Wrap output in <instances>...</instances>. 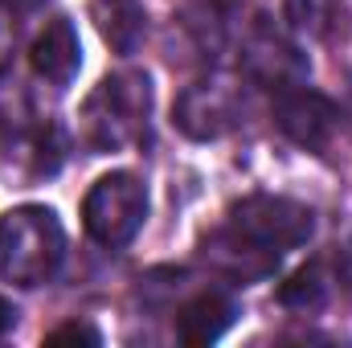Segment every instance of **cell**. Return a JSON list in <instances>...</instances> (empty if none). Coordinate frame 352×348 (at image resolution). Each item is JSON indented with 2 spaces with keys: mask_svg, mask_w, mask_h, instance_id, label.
I'll return each mask as SVG.
<instances>
[{
  "mask_svg": "<svg viewBox=\"0 0 352 348\" xmlns=\"http://www.w3.org/2000/svg\"><path fill=\"white\" fill-rule=\"evenodd\" d=\"M144 221H148V184L127 168L98 176L82 197V230L90 234V242L107 250H123L127 242H135Z\"/></svg>",
  "mask_w": 352,
  "mask_h": 348,
  "instance_id": "obj_5",
  "label": "cell"
},
{
  "mask_svg": "<svg viewBox=\"0 0 352 348\" xmlns=\"http://www.w3.org/2000/svg\"><path fill=\"white\" fill-rule=\"evenodd\" d=\"M29 66L50 87H70L82 70V41L70 17H54L41 25V33L29 45Z\"/></svg>",
  "mask_w": 352,
  "mask_h": 348,
  "instance_id": "obj_9",
  "label": "cell"
},
{
  "mask_svg": "<svg viewBox=\"0 0 352 348\" xmlns=\"http://www.w3.org/2000/svg\"><path fill=\"white\" fill-rule=\"evenodd\" d=\"M336 274H340V279L352 287V230H349V238L340 242V254H336Z\"/></svg>",
  "mask_w": 352,
  "mask_h": 348,
  "instance_id": "obj_16",
  "label": "cell"
},
{
  "mask_svg": "<svg viewBox=\"0 0 352 348\" xmlns=\"http://www.w3.org/2000/svg\"><path fill=\"white\" fill-rule=\"evenodd\" d=\"M283 21L299 41H328L340 25V0H283Z\"/></svg>",
  "mask_w": 352,
  "mask_h": 348,
  "instance_id": "obj_13",
  "label": "cell"
},
{
  "mask_svg": "<svg viewBox=\"0 0 352 348\" xmlns=\"http://www.w3.org/2000/svg\"><path fill=\"white\" fill-rule=\"evenodd\" d=\"M12 45H16V8L8 0H0V74L12 62Z\"/></svg>",
  "mask_w": 352,
  "mask_h": 348,
  "instance_id": "obj_14",
  "label": "cell"
},
{
  "mask_svg": "<svg viewBox=\"0 0 352 348\" xmlns=\"http://www.w3.org/2000/svg\"><path fill=\"white\" fill-rule=\"evenodd\" d=\"M201 259L209 262V270H217L221 279L242 283V287L270 279L274 266H278V254H274V250H266V246H258V242H250V238L238 234L230 221L217 226V230H209V234L201 238Z\"/></svg>",
  "mask_w": 352,
  "mask_h": 348,
  "instance_id": "obj_8",
  "label": "cell"
},
{
  "mask_svg": "<svg viewBox=\"0 0 352 348\" xmlns=\"http://www.w3.org/2000/svg\"><path fill=\"white\" fill-rule=\"evenodd\" d=\"M66 259V230L50 205H12L0 213V283L41 287Z\"/></svg>",
  "mask_w": 352,
  "mask_h": 348,
  "instance_id": "obj_2",
  "label": "cell"
},
{
  "mask_svg": "<svg viewBox=\"0 0 352 348\" xmlns=\"http://www.w3.org/2000/svg\"><path fill=\"white\" fill-rule=\"evenodd\" d=\"M8 4H12L16 12H33V8H41L45 0H8Z\"/></svg>",
  "mask_w": 352,
  "mask_h": 348,
  "instance_id": "obj_18",
  "label": "cell"
},
{
  "mask_svg": "<svg viewBox=\"0 0 352 348\" xmlns=\"http://www.w3.org/2000/svg\"><path fill=\"white\" fill-rule=\"evenodd\" d=\"M152 78L144 70H115L98 78L82 102V140L94 152H127L148 140L152 127Z\"/></svg>",
  "mask_w": 352,
  "mask_h": 348,
  "instance_id": "obj_1",
  "label": "cell"
},
{
  "mask_svg": "<svg viewBox=\"0 0 352 348\" xmlns=\"http://www.w3.org/2000/svg\"><path fill=\"white\" fill-rule=\"evenodd\" d=\"M12 324H16V307H12V303H8V299L0 295V336H4V332H8Z\"/></svg>",
  "mask_w": 352,
  "mask_h": 348,
  "instance_id": "obj_17",
  "label": "cell"
},
{
  "mask_svg": "<svg viewBox=\"0 0 352 348\" xmlns=\"http://www.w3.org/2000/svg\"><path fill=\"white\" fill-rule=\"evenodd\" d=\"M234 70L258 90H287L307 83L311 62L299 45V37L287 25H274L266 12L246 8L242 29H238V45H234Z\"/></svg>",
  "mask_w": 352,
  "mask_h": 348,
  "instance_id": "obj_4",
  "label": "cell"
},
{
  "mask_svg": "<svg viewBox=\"0 0 352 348\" xmlns=\"http://www.w3.org/2000/svg\"><path fill=\"white\" fill-rule=\"evenodd\" d=\"M270 119L274 127L303 152H324L336 131H340V107L324 94V90L307 87H287V90H274V102H270Z\"/></svg>",
  "mask_w": 352,
  "mask_h": 348,
  "instance_id": "obj_7",
  "label": "cell"
},
{
  "mask_svg": "<svg viewBox=\"0 0 352 348\" xmlns=\"http://www.w3.org/2000/svg\"><path fill=\"white\" fill-rule=\"evenodd\" d=\"M45 340H50V345H66V340H78V345H98V332H94L90 324H78V320H70V324L54 328Z\"/></svg>",
  "mask_w": 352,
  "mask_h": 348,
  "instance_id": "obj_15",
  "label": "cell"
},
{
  "mask_svg": "<svg viewBox=\"0 0 352 348\" xmlns=\"http://www.w3.org/2000/svg\"><path fill=\"white\" fill-rule=\"evenodd\" d=\"M90 21L119 58L140 54L148 41V0H90Z\"/></svg>",
  "mask_w": 352,
  "mask_h": 348,
  "instance_id": "obj_11",
  "label": "cell"
},
{
  "mask_svg": "<svg viewBox=\"0 0 352 348\" xmlns=\"http://www.w3.org/2000/svg\"><path fill=\"white\" fill-rule=\"evenodd\" d=\"M173 316H176V336L188 348H201V345L221 340V336L230 332L238 307H234L230 291H221V287H201V291H192L188 299L176 303Z\"/></svg>",
  "mask_w": 352,
  "mask_h": 348,
  "instance_id": "obj_10",
  "label": "cell"
},
{
  "mask_svg": "<svg viewBox=\"0 0 352 348\" xmlns=\"http://www.w3.org/2000/svg\"><path fill=\"white\" fill-rule=\"evenodd\" d=\"M226 221L238 234H246L250 242L274 250L278 259L287 250L307 246L316 234V209L295 201V197H283V193H250V197L234 201Z\"/></svg>",
  "mask_w": 352,
  "mask_h": 348,
  "instance_id": "obj_6",
  "label": "cell"
},
{
  "mask_svg": "<svg viewBox=\"0 0 352 348\" xmlns=\"http://www.w3.org/2000/svg\"><path fill=\"white\" fill-rule=\"evenodd\" d=\"M250 83L238 70H205L176 94L173 123L180 135L197 144H213L246 127L250 119Z\"/></svg>",
  "mask_w": 352,
  "mask_h": 348,
  "instance_id": "obj_3",
  "label": "cell"
},
{
  "mask_svg": "<svg viewBox=\"0 0 352 348\" xmlns=\"http://www.w3.org/2000/svg\"><path fill=\"white\" fill-rule=\"evenodd\" d=\"M332 295V274L324 270V262H307L295 274H287V283L278 287V303L295 316H316L328 307Z\"/></svg>",
  "mask_w": 352,
  "mask_h": 348,
  "instance_id": "obj_12",
  "label": "cell"
}]
</instances>
